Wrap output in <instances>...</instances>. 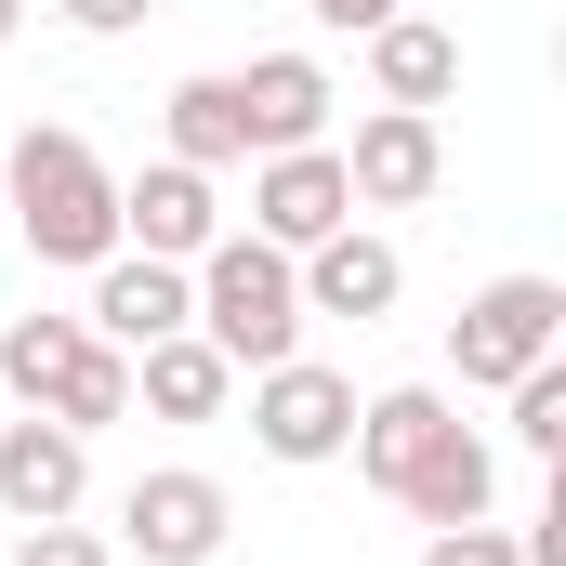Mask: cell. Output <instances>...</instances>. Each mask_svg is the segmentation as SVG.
Segmentation results:
<instances>
[{
	"label": "cell",
	"mask_w": 566,
	"mask_h": 566,
	"mask_svg": "<svg viewBox=\"0 0 566 566\" xmlns=\"http://www.w3.org/2000/svg\"><path fill=\"white\" fill-rule=\"evenodd\" d=\"M13 238L40 264H106L119 251V171L66 133V119L13 133Z\"/></svg>",
	"instance_id": "6da1fadb"
},
{
	"label": "cell",
	"mask_w": 566,
	"mask_h": 566,
	"mask_svg": "<svg viewBox=\"0 0 566 566\" xmlns=\"http://www.w3.org/2000/svg\"><path fill=\"white\" fill-rule=\"evenodd\" d=\"M185 290H198V343H211L224 369L303 356V277H290L277 238H211V251L185 264Z\"/></svg>",
	"instance_id": "7a4b0ae2"
},
{
	"label": "cell",
	"mask_w": 566,
	"mask_h": 566,
	"mask_svg": "<svg viewBox=\"0 0 566 566\" xmlns=\"http://www.w3.org/2000/svg\"><path fill=\"white\" fill-rule=\"evenodd\" d=\"M448 356H461V382H514V369L566 356V290L554 277H488L448 316Z\"/></svg>",
	"instance_id": "3957f363"
},
{
	"label": "cell",
	"mask_w": 566,
	"mask_h": 566,
	"mask_svg": "<svg viewBox=\"0 0 566 566\" xmlns=\"http://www.w3.org/2000/svg\"><path fill=\"white\" fill-rule=\"evenodd\" d=\"M343 434H356V382L343 369H316V356L251 369V448L264 461H343Z\"/></svg>",
	"instance_id": "277c9868"
},
{
	"label": "cell",
	"mask_w": 566,
	"mask_h": 566,
	"mask_svg": "<svg viewBox=\"0 0 566 566\" xmlns=\"http://www.w3.org/2000/svg\"><path fill=\"white\" fill-rule=\"evenodd\" d=\"M224 527H238V501H224V474H198V461L133 474V501H119V541H133L145 566H211Z\"/></svg>",
	"instance_id": "5b68a950"
},
{
	"label": "cell",
	"mask_w": 566,
	"mask_h": 566,
	"mask_svg": "<svg viewBox=\"0 0 566 566\" xmlns=\"http://www.w3.org/2000/svg\"><path fill=\"white\" fill-rule=\"evenodd\" d=\"M329 224H356V185H343V158H329V145H277V158H251V238L316 251Z\"/></svg>",
	"instance_id": "8992f818"
},
{
	"label": "cell",
	"mask_w": 566,
	"mask_h": 566,
	"mask_svg": "<svg viewBox=\"0 0 566 566\" xmlns=\"http://www.w3.org/2000/svg\"><path fill=\"white\" fill-rule=\"evenodd\" d=\"M329 158H343L356 211H422L434 171H448V145H434L422 106H369V119H356V145H329Z\"/></svg>",
	"instance_id": "52a82bcc"
},
{
	"label": "cell",
	"mask_w": 566,
	"mask_h": 566,
	"mask_svg": "<svg viewBox=\"0 0 566 566\" xmlns=\"http://www.w3.org/2000/svg\"><path fill=\"white\" fill-rule=\"evenodd\" d=\"M93 501V434H66V422H0V514L13 527H53V514H80Z\"/></svg>",
	"instance_id": "ba28073f"
},
{
	"label": "cell",
	"mask_w": 566,
	"mask_h": 566,
	"mask_svg": "<svg viewBox=\"0 0 566 566\" xmlns=\"http://www.w3.org/2000/svg\"><path fill=\"white\" fill-rule=\"evenodd\" d=\"M211 238H224V198H211V171L158 158V171H133V185H119V251H145V264H198Z\"/></svg>",
	"instance_id": "9c48e42d"
},
{
	"label": "cell",
	"mask_w": 566,
	"mask_h": 566,
	"mask_svg": "<svg viewBox=\"0 0 566 566\" xmlns=\"http://www.w3.org/2000/svg\"><path fill=\"white\" fill-rule=\"evenodd\" d=\"M80 329H93V343H119V356H145V343L198 329V290H185V264L106 251V264H93V316H80Z\"/></svg>",
	"instance_id": "30bf717a"
},
{
	"label": "cell",
	"mask_w": 566,
	"mask_h": 566,
	"mask_svg": "<svg viewBox=\"0 0 566 566\" xmlns=\"http://www.w3.org/2000/svg\"><path fill=\"white\" fill-rule=\"evenodd\" d=\"M290 277H303V316H396V290H409V264H396V238H369V224H329L316 251H290Z\"/></svg>",
	"instance_id": "8fae6325"
},
{
	"label": "cell",
	"mask_w": 566,
	"mask_h": 566,
	"mask_svg": "<svg viewBox=\"0 0 566 566\" xmlns=\"http://www.w3.org/2000/svg\"><path fill=\"white\" fill-rule=\"evenodd\" d=\"M329 66L316 53H251L238 66V133H251V158H277V145H329Z\"/></svg>",
	"instance_id": "7c38bea8"
},
{
	"label": "cell",
	"mask_w": 566,
	"mask_h": 566,
	"mask_svg": "<svg viewBox=\"0 0 566 566\" xmlns=\"http://www.w3.org/2000/svg\"><path fill=\"white\" fill-rule=\"evenodd\" d=\"M448 434H461V409H448L434 382H396V396H369V409H356V434H343V448H356V474H369V488L396 501V488L422 474Z\"/></svg>",
	"instance_id": "4fadbf2b"
},
{
	"label": "cell",
	"mask_w": 566,
	"mask_h": 566,
	"mask_svg": "<svg viewBox=\"0 0 566 566\" xmlns=\"http://www.w3.org/2000/svg\"><path fill=\"white\" fill-rule=\"evenodd\" d=\"M369 80H382V106H448V93H461V40H448V27H422V13H382V27H369Z\"/></svg>",
	"instance_id": "5bb4252c"
},
{
	"label": "cell",
	"mask_w": 566,
	"mask_h": 566,
	"mask_svg": "<svg viewBox=\"0 0 566 566\" xmlns=\"http://www.w3.org/2000/svg\"><path fill=\"white\" fill-rule=\"evenodd\" d=\"M133 396L158 409V422H211V409L238 396V369H224L198 329H171V343H145V356H133Z\"/></svg>",
	"instance_id": "9a60e30c"
},
{
	"label": "cell",
	"mask_w": 566,
	"mask_h": 566,
	"mask_svg": "<svg viewBox=\"0 0 566 566\" xmlns=\"http://www.w3.org/2000/svg\"><path fill=\"white\" fill-rule=\"evenodd\" d=\"M488 488H501V461H488V434H448L422 474L396 488V514H422V527H474L488 514Z\"/></svg>",
	"instance_id": "2e32d148"
},
{
	"label": "cell",
	"mask_w": 566,
	"mask_h": 566,
	"mask_svg": "<svg viewBox=\"0 0 566 566\" xmlns=\"http://www.w3.org/2000/svg\"><path fill=\"white\" fill-rule=\"evenodd\" d=\"M80 356H93V329H80V316H13V329H0V396H27V409H53Z\"/></svg>",
	"instance_id": "e0dca14e"
},
{
	"label": "cell",
	"mask_w": 566,
	"mask_h": 566,
	"mask_svg": "<svg viewBox=\"0 0 566 566\" xmlns=\"http://www.w3.org/2000/svg\"><path fill=\"white\" fill-rule=\"evenodd\" d=\"M171 158H185V171L251 158V133H238V80H171Z\"/></svg>",
	"instance_id": "ac0fdd59"
},
{
	"label": "cell",
	"mask_w": 566,
	"mask_h": 566,
	"mask_svg": "<svg viewBox=\"0 0 566 566\" xmlns=\"http://www.w3.org/2000/svg\"><path fill=\"white\" fill-rule=\"evenodd\" d=\"M119 409H133V356H119V343H93V356L66 369V396H53L40 422H66V434H106Z\"/></svg>",
	"instance_id": "d6986e66"
},
{
	"label": "cell",
	"mask_w": 566,
	"mask_h": 566,
	"mask_svg": "<svg viewBox=\"0 0 566 566\" xmlns=\"http://www.w3.org/2000/svg\"><path fill=\"white\" fill-rule=\"evenodd\" d=\"M501 396H514V448H527V461H554V448H566V356H541V369H514Z\"/></svg>",
	"instance_id": "ffe728a7"
},
{
	"label": "cell",
	"mask_w": 566,
	"mask_h": 566,
	"mask_svg": "<svg viewBox=\"0 0 566 566\" xmlns=\"http://www.w3.org/2000/svg\"><path fill=\"white\" fill-rule=\"evenodd\" d=\"M13 566H119L80 514H53V527H13Z\"/></svg>",
	"instance_id": "44dd1931"
},
{
	"label": "cell",
	"mask_w": 566,
	"mask_h": 566,
	"mask_svg": "<svg viewBox=\"0 0 566 566\" xmlns=\"http://www.w3.org/2000/svg\"><path fill=\"white\" fill-rule=\"evenodd\" d=\"M422 566H527V554H514V541L474 514V527H434V541H422Z\"/></svg>",
	"instance_id": "7402d4cb"
},
{
	"label": "cell",
	"mask_w": 566,
	"mask_h": 566,
	"mask_svg": "<svg viewBox=\"0 0 566 566\" xmlns=\"http://www.w3.org/2000/svg\"><path fill=\"white\" fill-rule=\"evenodd\" d=\"M145 13H158V0H66V27H80V40H133Z\"/></svg>",
	"instance_id": "603a6c76"
},
{
	"label": "cell",
	"mask_w": 566,
	"mask_h": 566,
	"mask_svg": "<svg viewBox=\"0 0 566 566\" xmlns=\"http://www.w3.org/2000/svg\"><path fill=\"white\" fill-rule=\"evenodd\" d=\"M303 13H316V27H343V40H369V27H382V13H409V0H303Z\"/></svg>",
	"instance_id": "cb8c5ba5"
},
{
	"label": "cell",
	"mask_w": 566,
	"mask_h": 566,
	"mask_svg": "<svg viewBox=\"0 0 566 566\" xmlns=\"http://www.w3.org/2000/svg\"><path fill=\"white\" fill-rule=\"evenodd\" d=\"M13 27H27V0H0V53H13Z\"/></svg>",
	"instance_id": "d4e9b609"
}]
</instances>
